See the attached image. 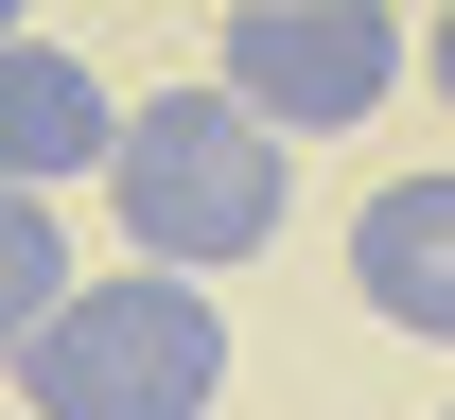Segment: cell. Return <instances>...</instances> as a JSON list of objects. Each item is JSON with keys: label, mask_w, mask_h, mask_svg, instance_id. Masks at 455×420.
<instances>
[{"label": "cell", "mask_w": 455, "mask_h": 420, "mask_svg": "<svg viewBox=\"0 0 455 420\" xmlns=\"http://www.w3.org/2000/svg\"><path fill=\"white\" fill-rule=\"evenodd\" d=\"M70 298V245H53V193H0V368L36 351V315Z\"/></svg>", "instance_id": "6"}, {"label": "cell", "mask_w": 455, "mask_h": 420, "mask_svg": "<svg viewBox=\"0 0 455 420\" xmlns=\"http://www.w3.org/2000/svg\"><path fill=\"white\" fill-rule=\"evenodd\" d=\"M106 158H123L106 70L53 53V36H0V193H70V176H106Z\"/></svg>", "instance_id": "4"}, {"label": "cell", "mask_w": 455, "mask_h": 420, "mask_svg": "<svg viewBox=\"0 0 455 420\" xmlns=\"http://www.w3.org/2000/svg\"><path fill=\"white\" fill-rule=\"evenodd\" d=\"M211 88H245L281 140H350V123L403 88V18L386 0H228Z\"/></svg>", "instance_id": "3"}, {"label": "cell", "mask_w": 455, "mask_h": 420, "mask_svg": "<svg viewBox=\"0 0 455 420\" xmlns=\"http://www.w3.org/2000/svg\"><path fill=\"white\" fill-rule=\"evenodd\" d=\"M350 298L386 333H438L455 351V176H403V193L350 210Z\"/></svg>", "instance_id": "5"}, {"label": "cell", "mask_w": 455, "mask_h": 420, "mask_svg": "<svg viewBox=\"0 0 455 420\" xmlns=\"http://www.w3.org/2000/svg\"><path fill=\"white\" fill-rule=\"evenodd\" d=\"M420 70H438V106H455V0H438V36H420Z\"/></svg>", "instance_id": "7"}, {"label": "cell", "mask_w": 455, "mask_h": 420, "mask_svg": "<svg viewBox=\"0 0 455 420\" xmlns=\"http://www.w3.org/2000/svg\"><path fill=\"white\" fill-rule=\"evenodd\" d=\"M0 36H36V0H0Z\"/></svg>", "instance_id": "8"}, {"label": "cell", "mask_w": 455, "mask_h": 420, "mask_svg": "<svg viewBox=\"0 0 455 420\" xmlns=\"http://www.w3.org/2000/svg\"><path fill=\"white\" fill-rule=\"evenodd\" d=\"M123 245L175 263V281H228V263H263L281 245V123L245 106V88H158V106H123Z\"/></svg>", "instance_id": "1"}, {"label": "cell", "mask_w": 455, "mask_h": 420, "mask_svg": "<svg viewBox=\"0 0 455 420\" xmlns=\"http://www.w3.org/2000/svg\"><path fill=\"white\" fill-rule=\"evenodd\" d=\"M18 403H36V420H211L228 403V315H211V281H175V263L70 281V298L36 315V351H18Z\"/></svg>", "instance_id": "2"}, {"label": "cell", "mask_w": 455, "mask_h": 420, "mask_svg": "<svg viewBox=\"0 0 455 420\" xmlns=\"http://www.w3.org/2000/svg\"><path fill=\"white\" fill-rule=\"evenodd\" d=\"M438 420H455V403H438Z\"/></svg>", "instance_id": "9"}]
</instances>
